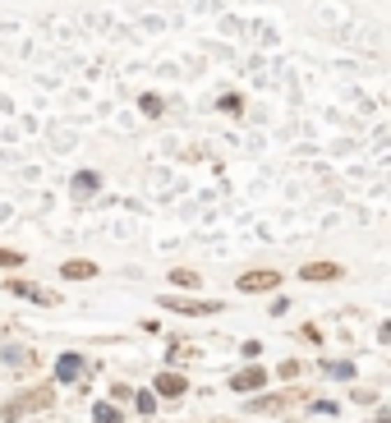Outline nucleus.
Wrapping results in <instances>:
<instances>
[{
	"label": "nucleus",
	"mask_w": 391,
	"mask_h": 423,
	"mask_svg": "<svg viewBox=\"0 0 391 423\" xmlns=\"http://www.w3.org/2000/svg\"><path fill=\"white\" fill-rule=\"evenodd\" d=\"M10 364L14 368H33L37 359H33V350H10Z\"/></svg>",
	"instance_id": "nucleus-16"
},
{
	"label": "nucleus",
	"mask_w": 391,
	"mask_h": 423,
	"mask_svg": "<svg viewBox=\"0 0 391 423\" xmlns=\"http://www.w3.org/2000/svg\"><path fill=\"white\" fill-rule=\"evenodd\" d=\"M235 285L244 290V295H263V290H276V285H281V272H272V267H258V272H244V276L235 281Z\"/></svg>",
	"instance_id": "nucleus-2"
},
{
	"label": "nucleus",
	"mask_w": 391,
	"mask_h": 423,
	"mask_svg": "<svg viewBox=\"0 0 391 423\" xmlns=\"http://www.w3.org/2000/svg\"><path fill=\"white\" fill-rule=\"evenodd\" d=\"M281 378H300V359H286V364H281Z\"/></svg>",
	"instance_id": "nucleus-20"
},
{
	"label": "nucleus",
	"mask_w": 391,
	"mask_h": 423,
	"mask_svg": "<svg viewBox=\"0 0 391 423\" xmlns=\"http://www.w3.org/2000/svg\"><path fill=\"white\" fill-rule=\"evenodd\" d=\"M286 405H290V391H281V396H253L249 410L253 414H272V410H286Z\"/></svg>",
	"instance_id": "nucleus-9"
},
{
	"label": "nucleus",
	"mask_w": 391,
	"mask_h": 423,
	"mask_svg": "<svg viewBox=\"0 0 391 423\" xmlns=\"http://www.w3.org/2000/svg\"><path fill=\"white\" fill-rule=\"evenodd\" d=\"M138 106H143V115H161V97H143Z\"/></svg>",
	"instance_id": "nucleus-19"
},
{
	"label": "nucleus",
	"mask_w": 391,
	"mask_h": 423,
	"mask_svg": "<svg viewBox=\"0 0 391 423\" xmlns=\"http://www.w3.org/2000/svg\"><path fill=\"white\" fill-rule=\"evenodd\" d=\"M378 341H382V346H391V322H382V332H378Z\"/></svg>",
	"instance_id": "nucleus-21"
},
{
	"label": "nucleus",
	"mask_w": 391,
	"mask_h": 423,
	"mask_svg": "<svg viewBox=\"0 0 391 423\" xmlns=\"http://www.w3.org/2000/svg\"><path fill=\"white\" fill-rule=\"evenodd\" d=\"M5 285L14 290V295H23V299H33V304H56V295L42 285H28V281H5Z\"/></svg>",
	"instance_id": "nucleus-8"
},
{
	"label": "nucleus",
	"mask_w": 391,
	"mask_h": 423,
	"mask_svg": "<svg viewBox=\"0 0 391 423\" xmlns=\"http://www.w3.org/2000/svg\"><path fill=\"white\" fill-rule=\"evenodd\" d=\"M300 281H313V285H323V281H341V262H304Z\"/></svg>",
	"instance_id": "nucleus-6"
},
{
	"label": "nucleus",
	"mask_w": 391,
	"mask_h": 423,
	"mask_svg": "<svg viewBox=\"0 0 391 423\" xmlns=\"http://www.w3.org/2000/svg\"><path fill=\"white\" fill-rule=\"evenodd\" d=\"M83 378V355H60L56 359V382H78Z\"/></svg>",
	"instance_id": "nucleus-7"
},
{
	"label": "nucleus",
	"mask_w": 391,
	"mask_h": 423,
	"mask_svg": "<svg viewBox=\"0 0 391 423\" xmlns=\"http://www.w3.org/2000/svg\"><path fill=\"white\" fill-rule=\"evenodd\" d=\"M97 184H101V179L92 175V170H83V175H74L69 189H74V198H88V193H97Z\"/></svg>",
	"instance_id": "nucleus-11"
},
{
	"label": "nucleus",
	"mask_w": 391,
	"mask_h": 423,
	"mask_svg": "<svg viewBox=\"0 0 391 423\" xmlns=\"http://www.w3.org/2000/svg\"><path fill=\"white\" fill-rule=\"evenodd\" d=\"M323 368L332 378H355V364H350V359H323Z\"/></svg>",
	"instance_id": "nucleus-14"
},
{
	"label": "nucleus",
	"mask_w": 391,
	"mask_h": 423,
	"mask_svg": "<svg viewBox=\"0 0 391 423\" xmlns=\"http://www.w3.org/2000/svg\"><path fill=\"white\" fill-rule=\"evenodd\" d=\"M23 253H14V248H0V267H19Z\"/></svg>",
	"instance_id": "nucleus-18"
},
{
	"label": "nucleus",
	"mask_w": 391,
	"mask_h": 423,
	"mask_svg": "<svg viewBox=\"0 0 391 423\" xmlns=\"http://www.w3.org/2000/svg\"><path fill=\"white\" fill-rule=\"evenodd\" d=\"M92 419H97V423H120L124 414H120V405H111V401H101V405H92Z\"/></svg>",
	"instance_id": "nucleus-13"
},
{
	"label": "nucleus",
	"mask_w": 391,
	"mask_h": 423,
	"mask_svg": "<svg viewBox=\"0 0 391 423\" xmlns=\"http://www.w3.org/2000/svg\"><path fill=\"white\" fill-rule=\"evenodd\" d=\"M56 401V391L51 387H37V391H23V396H14L10 405H5V423L23 419V414H33V410H46V405Z\"/></svg>",
	"instance_id": "nucleus-1"
},
{
	"label": "nucleus",
	"mask_w": 391,
	"mask_h": 423,
	"mask_svg": "<svg viewBox=\"0 0 391 423\" xmlns=\"http://www.w3.org/2000/svg\"><path fill=\"white\" fill-rule=\"evenodd\" d=\"M263 382H267V368L253 364V368H239V373L230 378V391H244V396H249V391H258Z\"/></svg>",
	"instance_id": "nucleus-5"
},
{
	"label": "nucleus",
	"mask_w": 391,
	"mask_h": 423,
	"mask_svg": "<svg viewBox=\"0 0 391 423\" xmlns=\"http://www.w3.org/2000/svg\"><path fill=\"white\" fill-rule=\"evenodd\" d=\"M134 405H138V414H152L156 410V396H152V391H134Z\"/></svg>",
	"instance_id": "nucleus-15"
},
{
	"label": "nucleus",
	"mask_w": 391,
	"mask_h": 423,
	"mask_svg": "<svg viewBox=\"0 0 391 423\" xmlns=\"http://www.w3.org/2000/svg\"><path fill=\"white\" fill-rule=\"evenodd\" d=\"M152 387L161 391L166 401H179V396L189 391V378H184V373H175V368H166V373H156V382H152Z\"/></svg>",
	"instance_id": "nucleus-4"
},
{
	"label": "nucleus",
	"mask_w": 391,
	"mask_h": 423,
	"mask_svg": "<svg viewBox=\"0 0 391 423\" xmlns=\"http://www.w3.org/2000/svg\"><path fill=\"white\" fill-rule=\"evenodd\" d=\"M60 276H65V281H88V276H97V267H92V262H65Z\"/></svg>",
	"instance_id": "nucleus-12"
},
{
	"label": "nucleus",
	"mask_w": 391,
	"mask_h": 423,
	"mask_svg": "<svg viewBox=\"0 0 391 423\" xmlns=\"http://www.w3.org/2000/svg\"><path fill=\"white\" fill-rule=\"evenodd\" d=\"M170 285H179V290H198L202 276H198L193 267H175V272H170Z\"/></svg>",
	"instance_id": "nucleus-10"
},
{
	"label": "nucleus",
	"mask_w": 391,
	"mask_h": 423,
	"mask_svg": "<svg viewBox=\"0 0 391 423\" xmlns=\"http://www.w3.org/2000/svg\"><path fill=\"white\" fill-rule=\"evenodd\" d=\"M129 396H134V387H124V382H115V387H111V405L129 401Z\"/></svg>",
	"instance_id": "nucleus-17"
},
{
	"label": "nucleus",
	"mask_w": 391,
	"mask_h": 423,
	"mask_svg": "<svg viewBox=\"0 0 391 423\" xmlns=\"http://www.w3.org/2000/svg\"><path fill=\"white\" fill-rule=\"evenodd\" d=\"M166 304L170 313H189V318H207V313H221V299H175V295H166Z\"/></svg>",
	"instance_id": "nucleus-3"
}]
</instances>
